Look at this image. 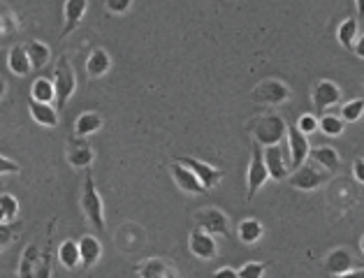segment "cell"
<instances>
[{
    "label": "cell",
    "instance_id": "obj_1",
    "mask_svg": "<svg viewBox=\"0 0 364 278\" xmlns=\"http://www.w3.org/2000/svg\"><path fill=\"white\" fill-rule=\"evenodd\" d=\"M54 257H52V234L45 246L30 243L21 253L19 260V278H52Z\"/></svg>",
    "mask_w": 364,
    "mask_h": 278
},
{
    "label": "cell",
    "instance_id": "obj_2",
    "mask_svg": "<svg viewBox=\"0 0 364 278\" xmlns=\"http://www.w3.org/2000/svg\"><path fill=\"white\" fill-rule=\"evenodd\" d=\"M251 132L260 146H274L288 137V123L278 114H262L258 119H253Z\"/></svg>",
    "mask_w": 364,
    "mask_h": 278
},
{
    "label": "cell",
    "instance_id": "obj_3",
    "mask_svg": "<svg viewBox=\"0 0 364 278\" xmlns=\"http://www.w3.org/2000/svg\"><path fill=\"white\" fill-rule=\"evenodd\" d=\"M79 204H81V212L86 216V221L93 225L98 232H105V204H102V197H100V192H98V185H95L93 174L90 172H86Z\"/></svg>",
    "mask_w": 364,
    "mask_h": 278
},
{
    "label": "cell",
    "instance_id": "obj_4",
    "mask_svg": "<svg viewBox=\"0 0 364 278\" xmlns=\"http://www.w3.org/2000/svg\"><path fill=\"white\" fill-rule=\"evenodd\" d=\"M54 86H56V109H63L72 98L74 88H77V74H74V67L70 65V58L65 54L56 61Z\"/></svg>",
    "mask_w": 364,
    "mask_h": 278
},
{
    "label": "cell",
    "instance_id": "obj_5",
    "mask_svg": "<svg viewBox=\"0 0 364 278\" xmlns=\"http://www.w3.org/2000/svg\"><path fill=\"white\" fill-rule=\"evenodd\" d=\"M329 181V172L327 170H322L320 165H316L311 160H306V163L302 167H297L295 172H290V176H288V183L293 185V188L297 190H316L320 188V185H325Z\"/></svg>",
    "mask_w": 364,
    "mask_h": 278
},
{
    "label": "cell",
    "instance_id": "obj_6",
    "mask_svg": "<svg viewBox=\"0 0 364 278\" xmlns=\"http://www.w3.org/2000/svg\"><path fill=\"white\" fill-rule=\"evenodd\" d=\"M269 179V170L264 165V151L258 141H253V154H251V165H248V172H246V183H248V192H246V199L251 202L258 190L262 188L264 183Z\"/></svg>",
    "mask_w": 364,
    "mask_h": 278
},
{
    "label": "cell",
    "instance_id": "obj_7",
    "mask_svg": "<svg viewBox=\"0 0 364 278\" xmlns=\"http://www.w3.org/2000/svg\"><path fill=\"white\" fill-rule=\"evenodd\" d=\"M193 221H195V227L213 234V237H230V218L216 207L197 209Z\"/></svg>",
    "mask_w": 364,
    "mask_h": 278
},
{
    "label": "cell",
    "instance_id": "obj_8",
    "mask_svg": "<svg viewBox=\"0 0 364 278\" xmlns=\"http://www.w3.org/2000/svg\"><path fill=\"white\" fill-rule=\"evenodd\" d=\"M251 95L260 105H283L290 98V88L278 79H264L253 88Z\"/></svg>",
    "mask_w": 364,
    "mask_h": 278
},
{
    "label": "cell",
    "instance_id": "obj_9",
    "mask_svg": "<svg viewBox=\"0 0 364 278\" xmlns=\"http://www.w3.org/2000/svg\"><path fill=\"white\" fill-rule=\"evenodd\" d=\"M288 158H290V172H295L297 167H302L311 154V144L306 139V134L297 128V125H288Z\"/></svg>",
    "mask_w": 364,
    "mask_h": 278
},
{
    "label": "cell",
    "instance_id": "obj_10",
    "mask_svg": "<svg viewBox=\"0 0 364 278\" xmlns=\"http://www.w3.org/2000/svg\"><path fill=\"white\" fill-rule=\"evenodd\" d=\"M264 165H267L269 170V179L274 181H283L290 176V158L283 154V149L281 144H274V146H264Z\"/></svg>",
    "mask_w": 364,
    "mask_h": 278
},
{
    "label": "cell",
    "instance_id": "obj_11",
    "mask_svg": "<svg viewBox=\"0 0 364 278\" xmlns=\"http://www.w3.org/2000/svg\"><path fill=\"white\" fill-rule=\"evenodd\" d=\"M188 248L195 257H200V260H213L218 255V243H216V239H213V234L200 230V227H195V230L190 232Z\"/></svg>",
    "mask_w": 364,
    "mask_h": 278
},
{
    "label": "cell",
    "instance_id": "obj_12",
    "mask_svg": "<svg viewBox=\"0 0 364 278\" xmlns=\"http://www.w3.org/2000/svg\"><path fill=\"white\" fill-rule=\"evenodd\" d=\"M179 163L184 165V167H188V170L193 172L197 179H200V183L204 185L206 190L216 188V185L221 183V179H223V172L221 170H216V167L202 163V160H197V158H179Z\"/></svg>",
    "mask_w": 364,
    "mask_h": 278
},
{
    "label": "cell",
    "instance_id": "obj_13",
    "mask_svg": "<svg viewBox=\"0 0 364 278\" xmlns=\"http://www.w3.org/2000/svg\"><path fill=\"white\" fill-rule=\"evenodd\" d=\"M93 146L88 144L86 137H72L68 141V163L77 170H88L90 163H93Z\"/></svg>",
    "mask_w": 364,
    "mask_h": 278
},
{
    "label": "cell",
    "instance_id": "obj_14",
    "mask_svg": "<svg viewBox=\"0 0 364 278\" xmlns=\"http://www.w3.org/2000/svg\"><path fill=\"white\" fill-rule=\"evenodd\" d=\"M339 103H341V88H339L334 81L322 79L316 83V88H313V107H316L320 114Z\"/></svg>",
    "mask_w": 364,
    "mask_h": 278
},
{
    "label": "cell",
    "instance_id": "obj_15",
    "mask_svg": "<svg viewBox=\"0 0 364 278\" xmlns=\"http://www.w3.org/2000/svg\"><path fill=\"white\" fill-rule=\"evenodd\" d=\"M170 172H172V179H175V183L179 185L181 190L188 192V195H204L206 188L200 183V179L188 170V167H184L177 160V163L170 165Z\"/></svg>",
    "mask_w": 364,
    "mask_h": 278
},
{
    "label": "cell",
    "instance_id": "obj_16",
    "mask_svg": "<svg viewBox=\"0 0 364 278\" xmlns=\"http://www.w3.org/2000/svg\"><path fill=\"white\" fill-rule=\"evenodd\" d=\"M86 10H88V0H65V7H63V21L65 23H63V30H61V40L77 30L81 19H84Z\"/></svg>",
    "mask_w": 364,
    "mask_h": 278
},
{
    "label": "cell",
    "instance_id": "obj_17",
    "mask_svg": "<svg viewBox=\"0 0 364 278\" xmlns=\"http://www.w3.org/2000/svg\"><path fill=\"white\" fill-rule=\"evenodd\" d=\"M322 267H325V272L329 276L351 272V269H353V255H351V250H346V248L329 250V255L325 257V265H322Z\"/></svg>",
    "mask_w": 364,
    "mask_h": 278
},
{
    "label": "cell",
    "instance_id": "obj_18",
    "mask_svg": "<svg viewBox=\"0 0 364 278\" xmlns=\"http://www.w3.org/2000/svg\"><path fill=\"white\" fill-rule=\"evenodd\" d=\"M28 112L33 116V121L40 123V125H45V128H56V125H59V109H56L54 105L35 103V100H30Z\"/></svg>",
    "mask_w": 364,
    "mask_h": 278
},
{
    "label": "cell",
    "instance_id": "obj_19",
    "mask_svg": "<svg viewBox=\"0 0 364 278\" xmlns=\"http://www.w3.org/2000/svg\"><path fill=\"white\" fill-rule=\"evenodd\" d=\"M77 243H79V253H81V267L90 269L102 255V243L98 241V237H93V234H84Z\"/></svg>",
    "mask_w": 364,
    "mask_h": 278
},
{
    "label": "cell",
    "instance_id": "obj_20",
    "mask_svg": "<svg viewBox=\"0 0 364 278\" xmlns=\"http://www.w3.org/2000/svg\"><path fill=\"white\" fill-rule=\"evenodd\" d=\"M7 65H10V70L16 74V77H26V74H30L33 65H30L28 52H26V45H14L10 49V54H7Z\"/></svg>",
    "mask_w": 364,
    "mask_h": 278
},
{
    "label": "cell",
    "instance_id": "obj_21",
    "mask_svg": "<svg viewBox=\"0 0 364 278\" xmlns=\"http://www.w3.org/2000/svg\"><path fill=\"white\" fill-rule=\"evenodd\" d=\"M112 67V58L105 49H93L86 58V72L90 79H98V77H105Z\"/></svg>",
    "mask_w": 364,
    "mask_h": 278
},
{
    "label": "cell",
    "instance_id": "obj_22",
    "mask_svg": "<svg viewBox=\"0 0 364 278\" xmlns=\"http://www.w3.org/2000/svg\"><path fill=\"white\" fill-rule=\"evenodd\" d=\"M309 160H313V163L320 165L322 170H327L329 174H334L339 167H341V158H339V154L332 146H316V149H311Z\"/></svg>",
    "mask_w": 364,
    "mask_h": 278
},
{
    "label": "cell",
    "instance_id": "obj_23",
    "mask_svg": "<svg viewBox=\"0 0 364 278\" xmlns=\"http://www.w3.org/2000/svg\"><path fill=\"white\" fill-rule=\"evenodd\" d=\"M102 128V116L98 112H84L74 121V137H90Z\"/></svg>",
    "mask_w": 364,
    "mask_h": 278
},
{
    "label": "cell",
    "instance_id": "obj_24",
    "mask_svg": "<svg viewBox=\"0 0 364 278\" xmlns=\"http://www.w3.org/2000/svg\"><path fill=\"white\" fill-rule=\"evenodd\" d=\"M56 255H59V262L70 269V272H74L77 267H81V253H79V243L72 241V239H65L59 250H56Z\"/></svg>",
    "mask_w": 364,
    "mask_h": 278
},
{
    "label": "cell",
    "instance_id": "obj_25",
    "mask_svg": "<svg viewBox=\"0 0 364 278\" xmlns=\"http://www.w3.org/2000/svg\"><path fill=\"white\" fill-rule=\"evenodd\" d=\"M26 52H28L33 70H42V67H47L49 61H52V49H49V45H45V42H40V40L26 42Z\"/></svg>",
    "mask_w": 364,
    "mask_h": 278
},
{
    "label": "cell",
    "instance_id": "obj_26",
    "mask_svg": "<svg viewBox=\"0 0 364 278\" xmlns=\"http://www.w3.org/2000/svg\"><path fill=\"white\" fill-rule=\"evenodd\" d=\"M30 100H35V103H47V105L56 103V86H54V79L37 77L35 81H33V86H30Z\"/></svg>",
    "mask_w": 364,
    "mask_h": 278
},
{
    "label": "cell",
    "instance_id": "obj_27",
    "mask_svg": "<svg viewBox=\"0 0 364 278\" xmlns=\"http://www.w3.org/2000/svg\"><path fill=\"white\" fill-rule=\"evenodd\" d=\"M262 223L260 221H255V218H246V221L239 223L237 227V237L242 243H246V246H251V243L255 241H260L262 237Z\"/></svg>",
    "mask_w": 364,
    "mask_h": 278
},
{
    "label": "cell",
    "instance_id": "obj_28",
    "mask_svg": "<svg viewBox=\"0 0 364 278\" xmlns=\"http://www.w3.org/2000/svg\"><path fill=\"white\" fill-rule=\"evenodd\" d=\"M358 30H360V21L355 16H348L346 21H341V26L336 30V40L341 42L346 49H353L355 42H358Z\"/></svg>",
    "mask_w": 364,
    "mask_h": 278
},
{
    "label": "cell",
    "instance_id": "obj_29",
    "mask_svg": "<svg viewBox=\"0 0 364 278\" xmlns=\"http://www.w3.org/2000/svg\"><path fill=\"white\" fill-rule=\"evenodd\" d=\"M139 278H170V267L163 262L158 257H151V260H144L139 265Z\"/></svg>",
    "mask_w": 364,
    "mask_h": 278
},
{
    "label": "cell",
    "instance_id": "obj_30",
    "mask_svg": "<svg viewBox=\"0 0 364 278\" xmlns=\"http://www.w3.org/2000/svg\"><path fill=\"white\" fill-rule=\"evenodd\" d=\"M318 128L325 137H339V134L346 130V121L339 119V116L327 114V116H320L318 119Z\"/></svg>",
    "mask_w": 364,
    "mask_h": 278
},
{
    "label": "cell",
    "instance_id": "obj_31",
    "mask_svg": "<svg viewBox=\"0 0 364 278\" xmlns=\"http://www.w3.org/2000/svg\"><path fill=\"white\" fill-rule=\"evenodd\" d=\"M19 216V199L14 195H0V225L3 223H14V218Z\"/></svg>",
    "mask_w": 364,
    "mask_h": 278
},
{
    "label": "cell",
    "instance_id": "obj_32",
    "mask_svg": "<svg viewBox=\"0 0 364 278\" xmlns=\"http://www.w3.org/2000/svg\"><path fill=\"white\" fill-rule=\"evenodd\" d=\"M364 116V98H355L351 103H346L341 107V119L346 123H355Z\"/></svg>",
    "mask_w": 364,
    "mask_h": 278
},
{
    "label": "cell",
    "instance_id": "obj_33",
    "mask_svg": "<svg viewBox=\"0 0 364 278\" xmlns=\"http://www.w3.org/2000/svg\"><path fill=\"white\" fill-rule=\"evenodd\" d=\"M16 230H21V223H3L0 225V253H3L16 237Z\"/></svg>",
    "mask_w": 364,
    "mask_h": 278
},
{
    "label": "cell",
    "instance_id": "obj_34",
    "mask_svg": "<svg viewBox=\"0 0 364 278\" xmlns=\"http://www.w3.org/2000/svg\"><path fill=\"white\" fill-rule=\"evenodd\" d=\"M264 269H267L264 262H246L244 267H239L237 272H239V278H262Z\"/></svg>",
    "mask_w": 364,
    "mask_h": 278
},
{
    "label": "cell",
    "instance_id": "obj_35",
    "mask_svg": "<svg viewBox=\"0 0 364 278\" xmlns=\"http://www.w3.org/2000/svg\"><path fill=\"white\" fill-rule=\"evenodd\" d=\"M295 125H297V128H300V130L306 134V137H309L311 132H316V130H318V119H316V116H313V114H302V116H300V121H297Z\"/></svg>",
    "mask_w": 364,
    "mask_h": 278
},
{
    "label": "cell",
    "instance_id": "obj_36",
    "mask_svg": "<svg viewBox=\"0 0 364 278\" xmlns=\"http://www.w3.org/2000/svg\"><path fill=\"white\" fill-rule=\"evenodd\" d=\"M132 0H105V7L110 14H126L130 10Z\"/></svg>",
    "mask_w": 364,
    "mask_h": 278
},
{
    "label": "cell",
    "instance_id": "obj_37",
    "mask_svg": "<svg viewBox=\"0 0 364 278\" xmlns=\"http://www.w3.org/2000/svg\"><path fill=\"white\" fill-rule=\"evenodd\" d=\"M19 172H21V167L16 165L14 160L0 156V176H5V174H19Z\"/></svg>",
    "mask_w": 364,
    "mask_h": 278
},
{
    "label": "cell",
    "instance_id": "obj_38",
    "mask_svg": "<svg viewBox=\"0 0 364 278\" xmlns=\"http://www.w3.org/2000/svg\"><path fill=\"white\" fill-rule=\"evenodd\" d=\"M211 278H239V272L233 267H221L211 274Z\"/></svg>",
    "mask_w": 364,
    "mask_h": 278
},
{
    "label": "cell",
    "instance_id": "obj_39",
    "mask_svg": "<svg viewBox=\"0 0 364 278\" xmlns=\"http://www.w3.org/2000/svg\"><path fill=\"white\" fill-rule=\"evenodd\" d=\"M353 174H355V179H358L360 183H364V158H358L353 163Z\"/></svg>",
    "mask_w": 364,
    "mask_h": 278
},
{
    "label": "cell",
    "instance_id": "obj_40",
    "mask_svg": "<svg viewBox=\"0 0 364 278\" xmlns=\"http://www.w3.org/2000/svg\"><path fill=\"white\" fill-rule=\"evenodd\" d=\"M329 278H364V269H351V272L336 274V276H329Z\"/></svg>",
    "mask_w": 364,
    "mask_h": 278
},
{
    "label": "cell",
    "instance_id": "obj_41",
    "mask_svg": "<svg viewBox=\"0 0 364 278\" xmlns=\"http://www.w3.org/2000/svg\"><path fill=\"white\" fill-rule=\"evenodd\" d=\"M353 52H355V54H358V56L362 58V61H364V33H362V35L358 37V42H355Z\"/></svg>",
    "mask_w": 364,
    "mask_h": 278
},
{
    "label": "cell",
    "instance_id": "obj_42",
    "mask_svg": "<svg viewBox=\"0 0 364 278\" xmlns=\"http://www.w3.org/2000/svg\"><path fill=\"white\" fill-rule=\"evenodd\" d=\"M355 5H358V21L364 19V0H355Z\"/></svg>",
    "mask_w": 364,
    "mask_h": 278
},
{
    "label": "cell",
    "instance_id": "obj_43",
    "mask_svg": "<svg viewBox=\"0 0 364 278\" xmlns=\"http://www.w3.org/2000/svg\"><path fill=\"white\" fill-rule=\"evenodd\" d=\"M5 91H7V86H5V81L0 79V100H3V95H5Z\"/></svg>",
    "mask_w": 364,
    "mask_h": 278
},
{
    "label": "cell",
    "instance_id": "obj_44",
    "mask_svg": "<svg viewBox=\"0 0 364 278\" xmlns=\"http://www.w3.org/2000/svg\"><path fill=\"white\" fill-rule=\"evenodd\" d=\"M360 250H362V253H364V237H362V239H360Z\"/></svg>",
    "mask_w": 364,
    "mask_h": 278
},
{
    "label": "cell",
    "instance_id": "obj_45",
    "mask_svg": "<svg viewBox=\"0 0 364 278\" xmlns=\"http://www.w3.org/2000/svg\"><path fill=\"white\" fill-rule=\"evenodd\" d=\"M362 158H364V156H362Z\"/></svg>",
    "mask_w": 364,
    "mask_h": 278
}]
</instances>
